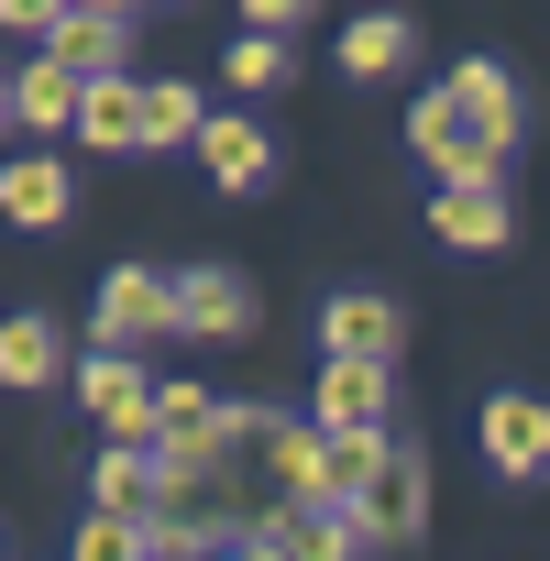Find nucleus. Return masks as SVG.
<instances>
[{"mask_svg":"<svg viewBox=\"0 0 550 561\" xmlns=\"http://www.w3.org/2000/svg\"><path fill=\"white\" fill-rule=\"evenodd\" d=\"M89 331H100V353H144L154 331H176V275H154V264H111Z\"/></svg>","mask_w":550,"mask_h":561,"instance_id":"7ed1b4c3","label":"nucleus"},{"mask_svg":"<svg viewBox=\"0 0 550 561\" xmlns=\"http://www.w3.org/2000/svg\"><path fill=\"white\" fill-rule=\"evenodd\" d=\"M386 419H397V375L386 364H320V386H309V430L320 440H386Z\"/></svg>","mask_w":550,"mask_h":561,"instance_id":"20e7f679","label":"nucleus"},{"mask_svg":"<svg viewBox=\"0 0 550 561\" xmlns=\"http://www.w3.org/2000/svg\"><path fill=\"white\" fill-rule=\"evenodd\" d=\"M408 144H419V154L440 165V187H495V144H484V133H473V122H462V111H451L440 89H429V100L408 111Z\"/></svg>","mask_w":550,"mask_h":561,"instance_id":"6e6552de","label":"nucleus"},{"mask_svg":"<svg viewBox=\"0 0 550 561\" xmlns=\"http://www.w3.org/2000/svg\"><path fill=\"white\" fill-rule=\"evenodd\" d=\"M67 375V331L45 309H12L0 320V386H56Z\"/></svg>","mask_w":550,"mask_h":561,"instance_id":"4468645a","label":"nucleus"},{"mask_svg":"<svg viewBox=\"0 0 550 561\" xmlns=\"http://www.w3.org/2000/svg\"><path fill=\"white\" fill-rule=\"evenodd\" d=\"M78 144H100V154H133V144H144V89H133V78L89 89V111H78Z\"/></svg>","mask_w":550,"mask_h":561,"instance_id":"6ab92c4d","label":"nucleus"},{"mask_svg":"<svg viewBox=\"0 0 550 561\" xmlns=\"http://www.w3.org/2000/svg\"><path fill=\"white\" fill-rule=\"evenodd\" d=\"M198 133H209V100L187 78H144V144L165 154V144H198Z\"/></svg>","mask_w":550,"mask_h":561,"instance_id":"aec40b11","label":"nucleus"},{"mask_svg":"<svg viewBox=\"0 0 550 561\" xmlns=\"http://www.w3.org/2000/svg\"><path fill=\"white\" fill-rule=\"evenodd\" d=\"M275 550H287V561H364L375 539H364L353 506H287V517H275Z\"/></svg>","mask_w":550,"mask_h":561,"instance_id":"ddd939ff","label":"nucleus"},{"mask_svg":"<svg viewBox=\"0 0 550 561\" xmlns=\"http://www.w3.org/2000/svg\"><path fill=\"white\" fill-rule=\"evenodd\" d=\"M176 331L187 342H242L253 331V287H242L231 264H187L176 275Z\"/></svg>","mask_w":550,"mask_h":561,"instance_id":"1a4fd4ad","label":"nucleus"},{"mask_svg":"<svg viewBox=\"0 0 550 561\" xmlns=\"http://www.w3.org/2000/svg\"><path fill=\"white\" fill-rule=\"evenodd\" d=\"M275 78H287V45L242 34V45H231V89H275Z\"/></svg>","mask_w":550,"mask_h":561,"instance_id":"4be33fe9","label":"nucleus"},{"mask_svg":"<svg viewBox=\"0 0 550 561\" xmlns=\"http://www.w3.org/2000/svg\"><path fill=\"white\" fill-rule=\"evenodd\" d=\"M353 517H364V539H408V528H419V462H408V451H386V462H375V484L353 495Z\"/></svg>","mask_w":550,"mask_h":561,"instance_id":"f3484780","label":"nucleus"},{"mask_svg":"<svg viewBox=\"0 0 550 561\" xmlns=\"http://www.w3.org/2000/svg\"><path fill=\"white\" fill-rule=\"evenodd\" d=\"M198 561H287V550H275V528H231V539H209Z\"/></svg>","mask_w":550,"mask_h":561,"instance_id":"5701e85b","label":"nucleus"},{"mask_svg":"<svg viewBox=\"0 0 550 561\" xmlns=\"http://www.w3.org/2000/svg\"><path fill=\"white\" fill-rule=\"evenodd\" d=\"M0 122H12V78H0Z\"/></svg>","mask_w":550,"mask_h":561,"instance_id":"393cba45","label":"nucleus"},{"mask_svg":"<svg viewBox=\"0 0 550 561\" xmlns=\"http://www.w3.org/2000/svg\"><path fill=\"white\" fill-rule=\"evenodd\" d=\"M78 561H154V528H133V517H100V506H89Z\"/></svg>","mask_w":550,"mask_h":561,"instance_id":"412c9836","label":"nucleus"},{"mask_svg":"<svg viewBox=\"0 0 550 561\" xmlns=\"http://www.w3.org/2000/svg\"><path fill=\"white\" fill-rule=\"evenodd\" d=\"M154 451H165L176 473H220V451H231V408H220L198 375H165V386H154Z\"/></svg>","mask_w":550,"mask_h":561,"instance_id":"f03ea898","label":"nucleus"},{"mask_svg":"<svg viewBox=\"0 0 550 561\" xmlns=\"http://www.w3.org/2000/svg\"><path fill=\"white\" fill-rule=\"evenodd\" d=\"M78 111H89V89H78L56 56H34V67L12 78V122H34V133H78Z\"/></svg>","mask_w":550,"mask_h":561,"instance_id":"dca6fc26","label":"nucleus"},{"mask_svg":"<svg viewBox=\"0 0 550 561\" xmlns=\"http://www.w3.org/2000/svg\"><path fill=\"white\" fill-rule=\"evenodd\" d=\"M78 89H111V78H133V12H111V0H89V12H67L56 23V45H45Z\"/></svg>","mask_w":550,"mask_h":561,"instance_id":"423d86ee","label":"nucleus"},{"mask_svg":"<svg viewBox=\"0 0 550 561\" xmlns=\"http://www.w3.org/2000/svg\"><path fill=\"white\" fill-rule=\"evenodd\" d=\"M408 56H419V23H408V12L342 23V67H353V78H386V67H408Z\"/></svg>","mask_w":550,"mask_h":561,"instance_id":"a211bd4d","label":"nucleus"},{"mask_svg":"<svg viewBox=\"0 0 550 561\" xmlns=\"http://www.w3.org/2000/svg\"><path fill=\"white\" fill-rule=\"evenodd\" d=\"M429 231H440L451 253H495V242H506V187H440V198H429Z\"/></svg>","mask_w":550,"mask_h":561,"instance_id":"2eb2a0df","label":"nucleus"},{"mask_svg":"<svg viewBox=\"0 0 550 561\" xmlns=\"http://www.w3.org/2000/svg\"><path fill=\"white\" fill-rule=\"evenodd\" d=\"M0 23H12V34H45V45H56V23H67V12H45V0H0Z\"/></svg>","mask_w":550,"mask_h":561,"instance_id":"b1692460","label":"nucleus"},{"mask_svg":"<svg viewBox=\"0 0 550 561\" xmlns=\"http://www.w3.org/2000/svg\"><path fill=\"white\" fill-rule=\"evenodd\" d=\"M0 209H12L23 231H56V220L78 209V187H67L56 154H12V165H0Z\"/></svg>","mask_w":550,"mask_h":561,"instance_id":"f8f14e48","label":"nucleus"},{"mask_svg":"<svg viewBox=\"0 0 550 561\" xmlns=\"http://www.w3.org/2000/svg\"><path fill=\"white\" fill-rule=\"evenodd\" d=\"M473 440H484V462H495L506 484H539V473H550V397H484Z\"/></svg>","mask_w":550,"mask_h":561,"instance_id":"0eeeda50","label":"nucleus"},{"mask_svg":"<svg viewBox=\"0 0 550 561\" xmlns=\"http://www.w3.org/2000/svg\"><path fill=\"white\" fill-rule=\"evenodd\" d=\"M320 353H331V364H386V375H397V353H408V309H397L386 287H342V298L320 309Z\"/></svg>","mask_w":550,"mask_h":561,"instance_id":"39448f33","label":"nucleus"},{"mask_svg":"<svg viewBox=\"0 0 550 561\" xmlns=\"http://www.w3.org/2000/svg\"><path fill=\"white\" fill-rule=\"evenodd\" d=\"M187 154H198L220 187H264V176H275V133H264L253 111H209V133H198Z\"/></svg>","mask_w":550,"mask_h":561,"instance_id":"9b49d317","label":"nucleus"},{"mask_svg":"<svg viewBox=\"0 0 550 561\" xmlns=\"http://www.w3.org/2000/svg\"><path fill=\"white\" fill-rule=\"evenodd\" d=\"M154 386H165V375H154L144 353H89V364H78V408L111 430V451H154Z\"/></svg>","mask_w":550,"mask_h":561,"instance_id":"f257e3e1","label":"nucleus"},{"mask_svg":"<svg viewBox=\"0 0 550 561\" xmlns=\"http://www.w3.org/2000/svg\"><path fill=\"white\" fill-rule=\"evenodd\" d=\"M440 100H451V111H462V122H473V133H484L495 154L517 144V78H506L495 56H462V67L440 78Z\"/></svg>","mask_w":550,"mask_h":561,"instance_id":"9d476101","label":"nucleus"}]
</instances>
